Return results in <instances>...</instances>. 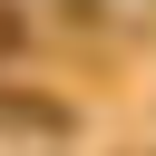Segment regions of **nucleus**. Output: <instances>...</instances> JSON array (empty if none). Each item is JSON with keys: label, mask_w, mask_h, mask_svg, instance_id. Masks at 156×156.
I'll return each instance as SVG.
<instances>
[{"label": "nucleus", "mask_w": 156, "mask_h": 156, "mask_svg": "<svg viewBox=\"0 0 156 156\" xmlns=\"http://www.w3.org/2000/svg\"><path fill=\"white\" fill-rule=\"evenodd\" d=\"M10 49H20V10L0 0V58H10Z\"/></svg>", "instance_id": "f257e3e1"}]
</instances>
